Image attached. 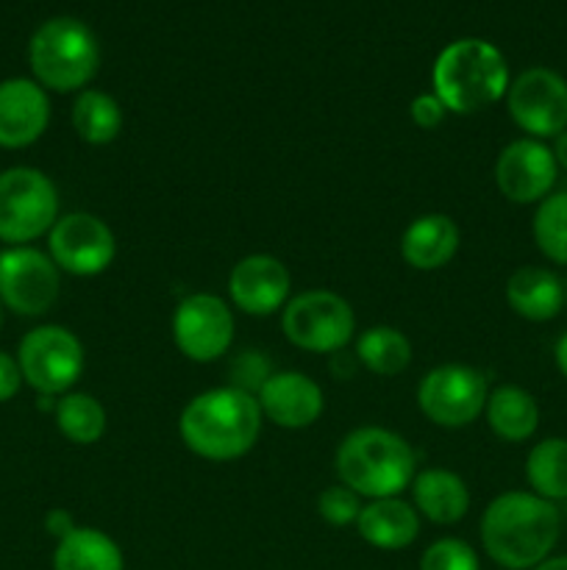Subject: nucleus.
I'll return each instance as SVG.
<instances>
[{"instance_id": "16", "label": "nucleus", "mask_w": 567, "mask_h": 570, "mask_svg": "<svg viewBox=\"0 0 567 570\" xmlns=\"http://www.w3.org/2000/svg\"><path fill=\"white\" fill-rule=\"evenodd\" d=\"M261 415L281 429H306L322 415V390L298 371L272 373L256 395Z\"/></svg>"}, {"instance_id": "6", "label": "nucleus", "mask_w": 567, "mask_h": 570, "mask_svg": "<svg viewBox=\"0 0 567 570\" xmlns=\"http://www.w3.org/2000/svg\"><path fill=\"white\" fill-rule=\"evenodd\" d=\"M59 220V193L44 173L11 167L0 173V239L31 243Z\"/></svg>"}, {"instance_id": "25", "label": "nucleus", "mask_w": 567, "mask_h": 570, "mask_svg": "<svg viewBox=\"0 0 567 570\" xmlns=\"http://www.w3.org/2000/svg\"><path fill=\"white\" fill-rule=\"evenodd\" d=\"M72 126L83 142L106 145L120 134L122 111L111 95L98 92V89H83L72 106Z\"/></svg>"}, {"instance_id": "18", "label": "nucleus", "mask_w": 567, "mask_h": 570, "mask_svg": "<svg viewBox=\"0 0 567 570\" xmlns=\"http://www.w3.org/2000/svg\"><path fill=\"white\" fill-rule=\"evenodd\" d=\"M459 243V226L448 215L431 212L409 223L400 237V254L415 271H439L454 259Z\"/></svg>"}, {"instance_id": "19", "label": "nucleus", "mask_w": 567, "mask_h": 570, "mask_svg": "<svg viewBox=\"0 0 567 570\" xmlns=\"http://www.w3.org/2000/svg\"><path fill=\"white\" fill-rule=\"evenodd\" d=\"M411 499H415L417 512L428 518L439 527H450V523L461 521L470 510V490H467L465 479L456 476L454 471H442V468H428L420 471L411 482Z\"/></svg>"}, {"instance_id": "37", "label": "nucleus", "mask_w": 567, "mask_h": 570, "mask_svg": "<svg viewBox=\"0 0 567 570\" xmlns=\"http://www.w3.org/2000/svg\"><path fill=\"white\" fill-rule=\"evenodd\" d=\"M565 304H567V298H565Z\"/></svg>"}, {"instance_id": "31", "label": "nucleus", "mask_w": 567, "mask_h": 570, "mask_svg": "<svg viewBox=\"0 0 567 570\" xmlns=\"http://www.w3.org/2000/svg\"><path fill=\"white\" fill-rule=\"evenodd\" d=\"M409 115L411 120L417 122L420 128H426V131H431V128L442 126L445 115H448V109L442 106V100L437 98V95H417L415 100H411L409 106Z\"/></svg>"}, {"instance_id": "33", "label": "nucleus", "mask_w": 567, "mask_h": 570, "mask_svg": "<svg viewBox=\"0 0 567 570\" xmlns=\"http://www.w3.org/2000/svg\"><path fill=\"white\" fill-rule=\"evenodd\" d=\"M44 527H48V532L53 534V538H67V534L72 532V529H76V523H72V515L70 512H64V510H53L48 515V521H44Z\"/></svg>"}, {"instance_id": "21", "label": "nucleus", "mask_w": 567, "mask_h": 570, "mask_svg": "<svg viewBox=\"0 0 567 570\" xmlns=\"http://www.w3.org/2000/svg\"><path fill=\"white\" fill-rule=\"evenodd\" d=\"M359 534L370 546L384 551H400L420 534V518L400 499H376L359 512Z\"/></svg>"}, {"instance_id": "5", "label": "nucleus", "mask_w": 567, "mask_h": 570, "mask_svg": "<svg viewBox=\"0 0 567 570\" xmlns=\"http://www.w3.org/2000/svg\"><path fill=\"white\" fill-rule=\"evenodd\" d=\"M33 76L56 92H76L87 87L100 65V48L94 33L72 17H53L42 22L28 48Z\"/></svg>"}, {"instance_id": "23", "label": "nucleus", "mask_w": 567, "mask_h": 570, "mask_svg": "<svg viewBox=\"0 0 567 570\" xmlns=\"http://www.w3.org/2000/svg\"><path fill=\"white\" fill-rule=\"evenodd\" d=\"M53 570H126V562L120 546L109 534L76 527L56 546Z\"/></svg>"}, {"instance_id": "20", "label": "nucleus", "mask_w": 567, "mask_h": 570, "mask_svg": "<svg viewBox=\"0 0 567 570\" xmlns=\"http://www.w3.org/2000/svg\"><path fill=\"white\" fill-rule=\"evenodd\" d=\"M567 289L561 287L559 276L545 267H520L506 282V301L520 317L534 323L554 321L561 312Z\"/></svg>"}, {"instance_id": "24", "label": "nucleus", "mask_w": 567, "mask_h": 570, "mask_svg": "<svg viewBox=\"0 0 567 570\" xmlns=\"http://www.w3.org/2000/svg\"><path fill=\"white\" fill-rule=\"evenodd\" d=\"M356 356L376 376H398L411 362V343L392 326H372L356 340Z\"/></svg>"}, {"instance_id": "34", "label": "nucleus", "mask_w": 567, "mask_h": 570, "mask_svg": "<svg viewBox=\"0 0 567 570\" xmlns=\"http://www.w3.org/2000/svg\"><path fill=\"white\" fill-rule=\"evenodd\" d=\"M554 354H556V365H559L561 376L567 379V332L559 337V343H556Z\"/></svg>"}, {"instance_id": "14", "label": "nucleus", "mask_w": 567, "mask_h": 570, "mask_svg": "<svg viewBox=\"0 0 567 570\" xmlns=\"http://www.w3.org/2000/svg\"><path fill=\"white\" fill-rule=\"evenodd\" d=\"M556 156L537 139H515L495 161V184L511 204H537L556 184Z\"/></svg>"}, {"instance_id": "36", "label": "nucleus", "mask_w": 567, "mask_h": 570, "mask_svg": "<svg viewBox=\"0 0 567 570\" xmlns=\"http://www.w3.org/2000/svg\"><path fill=\"white\" fill-rule=\"evenodd\" d=\"M534 570H567V557H550V560L539 562Z\"/></svg>"}, {"instance_id": "32", "label": "nucleus", "mask_w": 567, "mask_h": 570, "mask_svg": "<svg viewBox=\"0 0 567 570\" xmlns=\"http://www.w3.org/2000/svg\"><path fill=\"white\" fill-rule=\"evenodd\" d=\"M20 384H22L20 365H17V360H11L9 354H3V351H0V404L14 399L17 390H20Z\"/></svg>"}, {"instance_id": "9", "label": "nucleus", "mask_w": 567, "mask_h": 570, "mask_svg": "<svg viewBox=\"0 0 567 570\" xmlns=\"http://www.w3.org/2000/svg\"><path fill=\"white\" fill-rule=\"evenodd\" d=\"M17 365L33 390L59 395L83 373V345L64 326H39L22 337Z\"/></svg>"}, {"instance_id": "3", "label": "nucleus", "mask_w": 567, "mask_h": 570, "mask_svg": "<svg viewBox=\"0 0 567 570\" xmlns=\"http://www.w3.org/2000/svg\"><path fill=\"white\" fill-rule=\"evenodd\" d=\"M431 83L450 115H476L509 92V65L493 42L456 39L434 61Z\"/></svg>"}, {"instance_id": "10", "label": "nucleus", "mask_w": 567, "mask_h": 570, "mask_svg": "<svg viewBox=\"0 0 567 570\" xmlns=\"http://www.w3.org/2000/svg\"><path fill=\"white\" fill-rule=\"evenodd\" d=\"M509 115L531 137H559L567 128V81L548 67H531L509 83Z\"/></svg>"}, {"instance_id": "15", "label": "nucleus", "mask_w": 567, "mask_h": 570, "mask_svg": "<svg viewBox=\"0 0 567 570\" xmlns=\"http://www.w3.org/2000/svg\"><path fill=\"white\" fill-rule=\"evenodd\" d=\"M292 278L287 265L270 254H250L233 265L228 276V293L231 301L253 317H267L278 312L287 301Z\"/></svg>"}, {"instance_id": "1", "label": "nucleus", "mask_w": 567, "mask_h": 570, "mask_svg": "<svg viewBox=\"0 0 567 570\" xmlns=\"http://www.w3.org/2000/svg\"><path fill=\"white\" fill-rule=\"evenodd\" d=\"M561 532L554 501L537 493H504L484 510L481 543L500 568L526 570L548 560Z\"/></svg>"}, {"instance_id": "29", "label": "nucleus", "mask_w": 567, "mask_h": 570, "mask_svg": "<svg viewBox=\"0 0 567 570\" xmlns=\"http://www.w3.org/2000/svg\"><path fill=\"white\" fill-rule=\"evenodd\" d=\"M420 570H478V557L465 540L445 538L428 546L420 560Z\"/></svg>"}, {"instance_id": "28", "label": "nucleus", "mask_w": 567, "mask_h": 570, "mask_svg": "<svg viewBox=\"0 0 567 570\" xmlns=\"http://www.w3.org/2000/svg\"><path fill=\"white\" fill-rule=\"evenodd\" d=\"M537 248L556 265H567V193L548 195L534 212Z\"/></svg>"}, {"instance_id": "13", "label": "nucleus", "mask_w": 567, "mask_h": 570, "mask_svg": "<svg viewBox=\"0 0 567 570\" xmlns=\"http://www.w3.org/2000/svg\"><path fill=\"white\" fill-rule=\"evenodd\" d=\"M117 254L115 234L100 217L72 212L50 228V259L72 276H98Z\"/></svg>"}, {"instance_id": "4", "label": "nucleus", "mask_w": 567, "mask_h": 570, "mask_svg": "<svg viewBox=\"0 0 567 570\" xmlns=\"http://www.w3.org/2000/svg\"><path fill=\"white\" fill-rule=\"evenodd\" d=\"M337 473L345 488L365 499H398L417 476V456L400 434L365 426L339 443Z\"/></svg>"}, {"instance_id": "8", "label": "nucleus", "mask_w": 567, "mask_h": 570, "mask_svg": "<svg viewBox=\"0 0 567 570\" xmlns=\"http://www.w3.org/2000/svg\"><path fill=\"white\" fill-rule=\"evenodd\" d=\"M489 399V384L470 365H439L422 376L417 404L422 415L445 429H461L478 421Z\"/></svg>"}, {"instance_id": "30", "label": "nucleus", "mask_w": 567, "mask_h": 570, "mask_svg": "<svg viewBox=\"0 0 567 570\" xmlns=\"http://www.w3.org/2000/svg\"><path fill=\"white\" fill-rule=\"evenodd\" d=\"M317 512H320L322 521L331 523V527H348V523L359 521V495L350 488H345V484H334V488H326L320 493V499H317Z\"/></svg>"}, {"instance_id": "7", "label": "nucleus", "mask_w": 567, "mask_h": 570, "mask_svg": "<svg viewBox=\"0 0 567 570\" xmlns=\"http://www.w3.org/2000/svg\"><path fill=\"white\" fill-rule=\"evenodd\" d=\"M281 328L287 340L311 354H334L350 343L356 315L348 301L328 289L300 293L284 306Z\"/></svg>"}, {"instance_id": "22", "label": "nucleus", "mask_w": 567, "mask_h": 570, "mask_svg": "<svg viewBox=\"0 0 567 570\" xmlns=\"http://www.w3.org/2000/svg\"><path fill=\"white\" fill-rule=\"evenodd\" d=\"M484 412H487L489 429L506 443H523L539 426L537 401L528 390L515 387V384H504V387L493 390Z\"/></svg>"}, {"instance_id": "2", "label": "nucleus", "mask_w": 567, "mask_h": 570, "mask_svg": "<svg viewBox=\"0 0 567 570\" xmlns=\"http://www.w3.org/2000/svg\"><path fill=\"white\" fill-rule=\"evenodd\" d=\"M183 445L211 462H231L248 454L261 434V406L253 393L215 387L195 395L178 421Z\"/></svg>"}, {"instance_id": "35", "label": "nucleus", "mask_w": 567, "mask_h": 570, "mask_svg": "<svg viewBox=\"0 0 567 570\" xmlns=\"http://www.w3.org/2000/svg\"><path fill=\"white\" fill-rule=\"evenodd\" d=\"M554 156H556V165H561L567 170V128L559 134V139H556Z\"/></svg>"}, {"instance_id": "11", "label": "nucleus", "mask_w": 567, "mask_h": 570, "mask_svg": "<svg viewBox=\"0 0 567 570\" xmlns=\"http://www.w3.org/2000/svg\"><path fill=\"white\" fill-rule=\"evenodd\" d=\"M172 340L178 351L192 362H215L231 348L233 315L217 295L195 293L176 306Z\"/></svg>"}, {"instance_id": "12", "label": "nucleus", "mask_w": 567, "mask_h": 570, "mask_svg": "<svg viewBox=\"0 0 567 570\" xmlns=\"http://www.w3.org/2000/svg\"><path fill=\"white\" fill-rule=\"evenodd\" d=\"M59 298V267L37 248L0 254V301L17 315H44Z\"/></svg>"}, {"instance_id": "17", "label": "nucleus", "mask_w": 567, "mask_h": 570, "mask_svg": "<svg viewBox=\"0 0 567 570\" xmlns=\"http://www.w3.org/2000/svg\"><path fill=\"white\" fill-rule=\"evenodd\" d=\"M50 120L48 95L28 78H9L0 83V145L26 148L37 142Z\"/></svg>"}, {"instance_id": "27", "label": "nucleus", "mask_w": 567, "mask_h": 570, "mask_svg": "<svg viewBox=\"0 0 567 570\" xmlns=\"http://www.w3.org/2000/svg\"><path fill=\"white\" fill-rule=\"evenodd\" d=\"M56 426L70 443L92 445L106 432V410L87 393H70L56 404Z\"/></svg>"}, {"instance_id": "26", "label": "nucleus", "mask_w": 567, "mask_h": 570, "mask_svg": "<svg viewBox=\"0 0 567 570\" xmlns=\"http://www.w3.org/2000/svg\"><path fill=\"white\" fill-rule=\"evenodd\" d=\"M526 479L539 499H567V440L548 438L534 445L526 460Z\"/></svg>"}]
</instances>
